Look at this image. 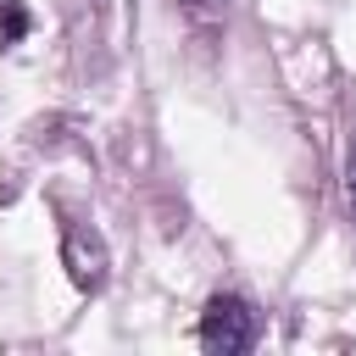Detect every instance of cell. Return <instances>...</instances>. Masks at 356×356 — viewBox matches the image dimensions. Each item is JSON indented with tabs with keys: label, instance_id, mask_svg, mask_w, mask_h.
<instances>
[{
	"label": "cell",
	"instance_id": "6da1fadb",
	"mask_svg": "<svg viewBox=\"0 0 356 356\" xmlns=\"http://www.w3.org/2000/svg\"><path fill=\"white\" fill-rule=\"evenodd\" d=\"M200 345L211 356H239L256 345V306L245 295H211L200 312Z\"/></svg>",
	"mask_w": 356,
	"mask_h": 356
},
{
	"label": "cell",
	"instance_id": "7a4b0ae2",
	"mask_svg": "<svg viewBox=\"0 0 356 356\" xmlns=\"http://www.w3.org/2000/svg\"><path fill=\"white\" fill-rule=\"evenodd\" d=\"M61 256H67V273H72V284L78 289H100L106 284V239L95 234V228H83V222H72L67 228V239H61Z\"/></svg>",
	"mask_w": 356,
	"mask_h": 356
},
{
	"label": "cell",
	"instance_id": "3957f363",
	"mask_svg": "<svg viewBox=\"0 0 356 356\" xmlns=\"http://www.w3.org/2000/svg\"><path fill=\"white\" fill-rule=\"evenodd\" d=\"M0 33L6 39H22L28 33V6L22 0H0Z\"/></svg>",
	"mask_w": 356,
	"mask_h": 356
},
{
	"label": "cell",
	"instance_id": "277c9868",
	"mask_svg": "<svg viewBox=\"0 0 356 356\" xmlns=\"http://www.w3.org/2000/svg\"><path fill=\"white\" fill-rule=\"evenodd\" d=\"M345 195H350V217H356V134H350V161H345Z\"/></svg>",
	"mask_w": 356,
	"mask_h": 356
},
{
	"label": "cell",
	"instance_id": "5b68a950",
	"mask_svg": "<svg viewBox=\"0 0 356 356\" xmlns=\"http://www.w3.org/2000/svg\"><path fill=\"white\" fill-rule=\"evenodd\" d=\"M189 6H206V0H189Z\"/></svg>",
	"mask_w": 356,
	"mask_h": 356
}]
</instances>
